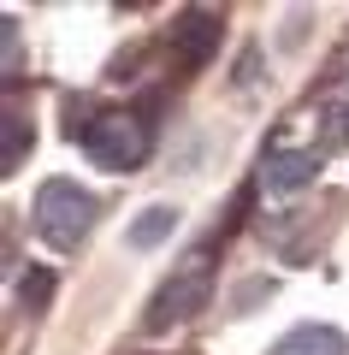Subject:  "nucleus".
<instances>
[{
    "instance_id": "nucleus-7",
    "label": "nucleus",
    "mask_w": 349,
    "mask_h": 355,
    "mask_svg": "<svg viewBox=\"0 0 349 355\" xmlns=\"http://www.w3.org/2000/svg\"><path fill=\"white\" fill-rule=\"evenodd\" d=\"M172 225H178V207H148L142 219H130V249H154V243H166L172 237Z\"/></svg>"
},
{
    "instance_id": "nucleus-5",
    "label": "nucleus",
    "mask_w": 349,
    "mask_h": 355,
    "mask_svg": "<svg viewBox=\"0 0 349 355\" xmlns=\"http://www.w3.org/2000/svg\"><path fill=\"white\" fill-rule=\"evenodd\" d=\"M172 36H178V48H184L189 65H207V53L219 48V18L196 6V12H184V18L172 24Z\"/></svg>"
},
{
    "instance_id": "nucleus-6",
    "label": "nucleus",
    "mask_w": 349,
    "mask_h": 355,
    "mask_svg": "<svg viewBox=\"0 0 349 355\" xmlns=\"http://www.w3.org/2000/svg\"><path fill=\"white\" fill-rule=\"evenodd\" d=\"M273 355H349V343H343L337 326H296V331L278 338Z\"/></svg>"
},
{
    "instance_id": "nucleus-2",
    "label": "nucleus",
    "mask_w": 349,
    "mask_h": 355,
    "mask_svg": "<svg viewBox=\"0 0 349 355\" xmlns=\"http://www.w3.org/2000/svg\"><path fill=\"white\" fill-rule=\"evenodd\" d=\"M207 296H213V243H201V249L184 254V266H178L172 279L160 284V296H154V308H148V331H166V326H178V320H189Z\"/></svg>"
},
{
    "instance_id": "nucleus-3",
    "label": "nucleus",
    "mask_w": 349,
    "mask_h": 355,
    "mask_svg": "<svg viewBox=\"0 0 349 355\" xmlns=\"http://www.w3.org/2000/svg\"><path fill=\"white\" fill-rule=\"evenodd\" d=\"M77 137H83L89 160L107 166V172H130V166L148 160V130H142L130 113H95Z\"/></svg>"
},
{
    "instance_id": "nucleus-9",
    "label": "nucleus",
    "mask_w": 349,
    "mask_h": 355,
    "mask_svg": "<svg viewBox=\"0 0 349 355\" xmlns=\"http://www.w3.org/2000/svg\"><path fill=\"white\" fill-rule=\"evenodd\" d=\"M18 291H24V302H36V308H42V296L53 291V279H48V272H24V284H18Z\"/></svg>"
},
{
    "instance_id": "nucleus-8",
    "label": "nucleus",
    "mask_w": 349,
    "mask_h": 355,
    "mask_svg": "<svg viewBox=\"0 0 349 355\" xmlns=\"http://www.w3.org/2000/svg\"><path fill=\"white\" fill-rule=\"evenodd\" d=\"M24 119H18V113H6V166H18V160H24Z\"/></svg>"
},
{
    "instance_id": "nucleus-1",
    "label": "nucleus",
    "mask_w": 349,
    "mask_h": 355,
    "mask_svg": "<svg viewBox=\"0 0 349 355\" xmlns=\"http://www.w3.org/2000/svg\"><path fill=\"white\" fill-rule=\"evenodd\" d=\"M95 196L83 190V184H71V178H48L36 190V207H30V225H36L42 243H53V249H77V243L89 237V225H95Z\"/></svg>"
},
{
    "instance_id": "nucleus-4",
    "label": "nucleus",
    "mask_w": 349,
    "mask_h": 355,
    "mask_svg": "<svg viewBox=\"0 0 349 355\" xmlns=\"http://www.w3.org/2000/svg\"><path fill=\"white\" fill-rule=\"evenodd\" d=\"M314 178H320V154L314 148H278V154H266V166H261L266 196H296Z\"/></svg>"
}]
</instances>
